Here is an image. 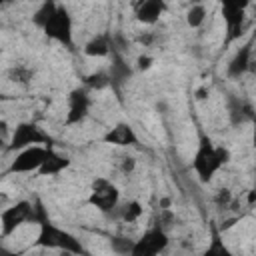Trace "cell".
<instances>
[{"mask_svg": "<svg viewBox=\"0 0 256 256\" xmlns=\"http://www.w3.org/2000/svg\"><path fill=\"white\" fill-rule=\"evenodd\" d=\"M34 224L40 226L38 232V240L36 244L42 248H54V250H62V252H72V254H82L84 246L80 244V240H76V236H72L70 232L58 228L56 224H52V220L48 218L46 208L42 206V202H34Z\"/></svg>", "mask_w": 256, "mask_h": 256, "instance_id": "cell-1", "label": "cell"}, {"mask_svg": "<svg viewBox=\"0 0 256 256\" xmlns=\"http://www.w3.org/2000/svg\"><path fill=\"white\" fill-rule=\"evenodd\" d=\"M230 160V150L224 146L214 144L206 134H200L194 158H192V170L196 172L200 182H210L214 178V174L228 164Z\"/></svg>", "mask_w": 256, "mask_h": 256, "instance_id": "cell-2", "label": "cell"}, {"mask_svg": "<svg viewBox=\"0 0 256 256\" xmlns=\"http://www.w3.org/2000/svg\"><path fill=\"white\" fill-rule=\"evenodd\" d=\"M52 138L34 122H20L16 124L10 142L6 146V150L14 152V150H24L28 146H50Z\"/></svg>", "mask_w": 256, "mask_h": 256, "instance_id": "cell-3", "label": "cell"}, {"mask_svg": "<svg viewBox=\"0 0 256 256\" xmlns=\"http://www.w3.org/2000/svg\"><path fill=\"white\" fill-rule=\"evenodd\" d=\"M42 32H44L50 40H54V42H58V44H62V46H66V48H72V46H74L72 16H70V12H68V8H66L64 4H58L54 16L48 20V24L42 28Z\"/></svg>", "mask_w": 256, "mask_h": 256, "instance_id": "cell-4", "label": "cell"}, {"mask_svg": "<svg viewBox=\"0 0 256 256\" xmlns=\"http://www.w3.org/2000/svg\"><path fill=\"white\" fill-rule=\"evenodd\" d=\"M118 202H120V192H118L116 184H112L108 178H96L92 182L90 194H88V204L90 206L108 214V212L118 208Z\"/></svg>", "mask_w": 256, "mask_h": 256, "instance_id": "cell-5", "label": "cell"}, {"mask_svg": "<svg viewBox=\"0 0 256 256\" xmlns=\"http://www.w3.org/2000/svg\"><path fill=\"white\" fill-rule=\"evenodd\" d=\"M34 218V204L28 200H18L16 204L8 206L0 214V236H10L16 228H20L26 222H32Z\"/></svg>", "mask_w": 256, "mask_h": 256, "instance_id": "cell-6", "label": "cell"}, {"mask_svg": "<svg viewBox=\"0 0 256 256\" xmlns=\"http://www.w3.org/2000/svg\"><path fill=\"white\" fill-rule=\"evenodd\" d=\"M168 246V234L162 226L152 224L138 240H134L132 256H156Z\"/></svg>", "mask_w": 256, "mask_h": 256, "instance_id": "cell-7", "label": "cell"}, {"mask_svg": "<svg viewBox=\"0 0 256 256\" xmlns=\"http://www.w3.org/2000/svg\"><path fill=\"white\" fill-rule=\"evenodd\" d=\"M90 112V94L86 86H78L68 94V112L64 118L66 126H76L86 120Z\"/></svg>", "mask_w": 256, "mask_h": 256, "instance_id": "cell-8", "label": "cell"}, {"mask_svg": "<svg viewBox=\"0 0 256 256\" xmlns=\"http://www.w3.org/2000/svg\"><path fill=\"white\" fill-rule=\"evenodd\" d=\"M48 146H28L24 150H18L14 160L8 166L10 174H20V172H38V168L44 162Z\"/></svg>", "mask_w": 256, "mask_h": 256, "instance_id": "cell-9", "label": "cell"}, {"mask_svg": "<svg viewBox=\"0 0 256 256\" xmlns=\"http://www.w3.org/2000/svg\"><path fill=\"white\" fill-rule=\"evenodd\" d=\"M254 42H256V36H252L246 44H242V46L236 50V54L230 58V62H228V66H226V74H228L230 78H240V76H244V74L250 70Z\"/></svg>", "mask_w": 256, "mask_h": 256, "instance_id": "cell-10", "label": "cell"}, {"mask_svg": "<svg viewBox=\"0 0 256 256\" xmlns=\"http://www.w3.org/2000/svg\"><path fill=\"white\" fill-rule=\"evenodd\" d=\"M102 142H104V144H110V146L128 148V146H136V144H138V136H136L134 128H132L128 122H118L114 128H110V130L102 136Z\"/></svg>", "mask_w": 256, "mask_h": 256, "instance_id": "cell-11", "label": "cell"}, {"mask_svg": "<svg viewBox=\"0 0 256 256\" xmlns=\"http://www.w3.org/2000/svg\"><path fill=\"white\" fill-rule=\"evenodd\" d=\"M166 8V0H140L136 6V20L142 24H156Z\"/></svg>", "mask_w": 256, "mask_h": 256, "instance_id": "cell-12", "label": "cell"}, {"mask_svg": "<svg viewBox=\"0 0 256 256\" xmlns=\"http://www.w3.org/2000/svg\"><path fill=\"white\" fill-rule=\"evenodd\" d=\"M110 68H108V74H110V80H112V88H120L122 84H126L132 76V68L126 64V60L122 58V54L116 50V46L112 48V54H110Z\"/></svg>", "mask_w": 256, "mask_h": 256, "instance_id": "cell-13", "label": "cell"}, {"mask_svg": "<svg viewBox=\"0 0 256 256\" xmlns=\"http://www.w3.org/2000/svg\"><path fill=\"white\" fill-rule=\"evenodd\" d=\"M68 166H70V158L64 156V154H60V152H56L52 146H48V148H46L44 162H42V166L38 168V174H40V176H56V174H60L62 170H66Z\"/></svg>", "mask_w": 256, "mask_h": 256, "instance_id": "cell-14", "label": "cell"}, {"mask_svg": "<svg viewBox=\"0 0 256 256\" xmlns=\"http://www.w3.org/2000/svg\"><path fill=\"white\" fill-rule=\"evenodd\" d=\"M112 48H114V38L110 34H96L84 44L82 50L90 58H106L112 54Z\"/></svg>", "mask_w": 256, "mask_h": 256, "instance_id": "cell-15", "label": "cell"}, {"mask_svg": "<svg viewBox=\"0 0 256 256\" xmlns=\"http://www.w3.org/2000/svg\"><path fill=\"white\" fill-rule=\"evenodd\" d=\"M56 8H58V2H56V0H42V4H40V6L36 8V12L32 14V22H34V26L44 28V26L48 24V20L54 16Z\"/></svg>", "mask_w": 256, "mask_h": 256, "instance_id": "cell-16", "label": "cell"}, {"mask_svg": "<svg viewBox=\"0 0 256 256\" xmlns=\"http://www.w3.org/2000/svg\"><path fill=\"white\" fill-rule=\"evenodd\" d=\"M82 84H84L88 90H104V88L112 86V80H110L108 70H96V72L84 76V78H82Z\"/></svg>", "mask_w": 256, "mask_h": 256, "instance_id": "cell-17", "label": "cell"}, {"mask_svg": "<svg viewBox=\"0 0 256 256\" xmlns=\"http://www.w3.org/2000/svg\"><path fill=\"white\" fill-rule=\"evenodd\" d=\"M206 20V6L202 2H194L186 12V24L190 28H200Z\"/></svg>", "mask_w": 256, "mask_h": 256, "instance_id": "cell-18", "label": "cell"}, {"mask_svg": "<svg viewBox=\"0 0 256 256\" xmlns=\"http://www.w3.org/2000/svg\"><path fill=\"white\" fill-rule=\"evenodd\" d=\"M120 212H118V216L124 220V222H136L140 216H142V212H144V208H142V204L138 202V200H130V202H126L122 208H118Z\"/></svg>", "mask_w": 256, "mask_h": 256, "instance_id": "cell-19", "label": "cell"}, {"mask_svg": "<svg viewBox=\"0 0 256 256\" xmlns=\"http://www.w3.org/2000/svg\"><path fill=\"white\" fill-rule=\"evenodd\" d=\"M32 74L34 72L30 68H26V66H12L8 70V78L12 82H18V84H28L32 80Z\"/></svg>", "mask_w": 256, "mask_h": 256, "instance_id": "cell-20", "label": "cell"}, {"mask_svg": "<svg viewBox=\"0 0 256 256\" xmlns=\"http://www.w3.org/2000/svg\"><path fill=\"white\" fill-rule=\"evenodd\" d=\"M206 254H228V248L224 246V242L220 240V232L216 228H212V242L206 248Z\"/></svg>", "mask_w": 256, "mask_h": 256, "instance_id": "cell-21", "label": "cell"}, {"mask_svg": "<svg viewBox=\"0 0 256 256\" xmlns=\"http://www.w3.org/2000/svg\"><path fill=\"white\" fill-rule=\"evenodd\" d=\"M134 242H128L126 238H112V250L118 254H132Z\"/></svg>", "mask_w": 256, "mask_h": 256, "instance_id": "cell-22", "label": "cell"}, {"mask_svg": "<svg viewBox=\"0 0 256 256\" xmlns=\"http://www.w3.org/2000/svg\"><path fill=\"white\" fill-rule=\"evenodd\" d=\"M222 10H246L250 0H218Z\"/></svg>", "mask_w": 256, "mask_h": 256, "instance_id": "cell-23", "label": "cell"}, {"mask_svg": "<svg viewBox=\"0 0 256 256\" xmlns=\"http://www.w3.org/2000/svg\"><path fill=\"white\" fill-rule=\"evenodd\" d=\"M214 202H216L220 208H228V206L232 204V192H230L228 188H220L218 194H216V198H214Z\"/></svg>", "mask_w": 256, "mask_h": 256, "instance_id": "cell-24", "label": "cell"}, {"mask_svg": "<svg viewBox=\"0 0 256 256\" xmlns=\"http://www.w3.org/2000/svg\"><path fill=\"white\" fill-rule=\"evenodd\" d=\"M152 64H154V58L148 56V54H142V56H138V60H136V68H138V70H148Z\"/></svg>", "mask_w": 256, "mask_h": 256, "instance_id": "cell-25", "label": "cell"}, {"mask_svg": "<svg viewBox=\"0 0 256 256\" xmlns=\"http://www.w3.org/2000/svg\"><path fill=\"white\" fill-rule=\"evenodd\" d=\"M134 166H136V160H134L132 156H124V158H122V164H120V170H122L124 174H128V172L134 170Z\"/></svg>", "mask_w": 256, "mask_h": 256, "instance_id": "cell-26", "label": "cell"}, {"mask_svg": "<svg viewBox=\"0 0 256 256\" xmlns=\"http://www.w3.org/2000/svg\"><path fill=\"white\" fill-rule=\"evenodd\" d=\"M252 146L256 148V114L252 116Z\"/></svg>", "mask_w": 256, "mask_h": 256, "instance_id": "cell-27", "label": "cell"}, {"mask_svg": "<svg viewBox=\"0 0 256 256\" xmlns=\"http://www.w3.org/2000/svg\"><path fill=\"white\" fill-rule=\"evenodd\" d=\"M138 42H140V44H144V46H148V44L152 42V36H150V34H142V36L138 38Z\"/></svg>", "mask_w": 256, "mask_h": 256, "instance_id": "cell-28", "label": "cell"}, {"mask_svg": "<svg viewBox=\"0 0 256 256\" xmlns=\"http://www.w3.org/2000/svg\"><path fill=\"white\" fill-rule=\"evenodd\" d=\"M206 96H208V88H200V90L196 92V98H198V100H204Z\"/></svg>", "mask_w": 256, "mask_h": 256, "instance_id": "cell-29", "label": "cell"}, {"mask_svg": "<svg viewBox=\"0 0 256 256\" xmlns=\"http://www.w3.org/2000/svg\"><path fill=\"white\" fill-rule=\"evenodd\" d=\"M256 202V190H250V194H248V204H254Z\"/></svg>", "mask_w": 256, "mask_h": 256, "instance_id": "cell-30", "label": "cell"}, {"mask_svg": "<svg viewBox=\"0 0 256 256\" xmlns=\"http://www.w3.org/2000/svg\"><path fill=\"white\" fill-rule=\"evenodd\" d=\"M10 2H12V0H2V4H10Z\"/></svg>", "mask_w": 256, "mask_h": 256, "instance_id": "cell-31", "label": "cell"}]
</instances>
